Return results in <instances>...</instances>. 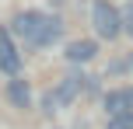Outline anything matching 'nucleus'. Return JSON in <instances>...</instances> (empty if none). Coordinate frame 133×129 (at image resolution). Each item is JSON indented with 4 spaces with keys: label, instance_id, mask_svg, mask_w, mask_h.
<instances>
[{
    "label": "nucleus",
    "instance_id": "f257e3e1",
    "mask_svg": "<svg viewBox=\"0 0 133 129\" xmlns=\"http://www.w3.org/2000/svg\"><path fill=\"white\" fill-rule=\"evenodd\" d=\"M11 32L21 35L32 49H49V45H56V42H60L63 25H60V18H53V14H42V11H21L18 18L11 21Z\"/></svg>",
    "mask_w": 133,
    "mask_h": 129
},
{
    "label": "nucleus",
    "instance_id": "f03ea898",
    "mask_svg": "<svg viewBox=\"0 0 133 129\" xmlns=\"http://www.w3.org/2000/svg\"><path fill=\"white\" fill-rule=\"evenodd\" d=\"M91 25H95V35H98V39H105V42L119 39V32H123L119 11H116L109 0H95V4H91Z\"/></svg>",
    "mask_w": 133,
    "mask_h": 129
},
{
    "label": "nucleus",
    "instance_id": "7ed1b4c3",
    "mask_svg": "<svg viewBox=\"0 0 133 129\" xmlns=\"http://www.w3.org/2000/svg\"><path fill=\"white\" fill-rule=\"evenodd\" d=\"M84 80H88V77H81V73H66L60 87H56L53 94H46V101H42L46 108H42V112H46V115H56L60 108H66V105L77 98V91L84 87Z\"/></svg>",
    "mask_w": 133,
    "mask_h": 129
},
{
    "label": "nucleus",
    "instance_id": "20e7f679",
    "mask_svg": "<svg viewBox=\"0 0 133 129\" xmlns=\"http://www.w3.org/2000/svg\"><path fill=\"white\" fill-rule=\"evenodd\" d=\"M0 70H4L7 77H18L21 73V52H18V45L11 42V32H7V28H0Z\"/></svg>",
    "mask_w": 133,
    "mask_h": 129
},
{
    "label": "nucleus",
    "instance_id": "39448f33",
    "mask_svg": "<svg viewBox=\"0 0 133 129\" xmlns=\"http://www.w3.org/2000/svg\"><path fill=\"white\" fill-rule=\"evenodd\" d=\"M105 112L109 119L116 115H133V87H116L105 94Z\"/></svg>",
    "mask_w": 133,
    "mask_h": 129
},
{
    "label": "nucleus",
    "instance_id": "423d86ee",
    "mask_svg": "<svg viewBox=\"0 0 133 129\" xmlns=\"http://www.w3.org/2000/svg\"><path fill=\"white\" fill-rule=\"evenodd\" d=\"M7 101L14 105V108H28L32 105V87H28V80H21V77H11L7 80Z\"/></svg>",
    "mask_w": 133,
    "mask_h": 129
},
{
    "label": "nucleus",
    "instance_id": "0eeeda50",
    "mask_svg": "<svg viewBox=\"0 0 133 129\" xmlns=\"http://www.w3.org/2000/svg\"><path fill=\"white\" fill-rule=\"evenodd\" d=\"M95 52H98V45H95L91 39H77V42H66V49H63L66 63H88V59H95Z\"/></svg>",
    "mask_w": 133,
    "mask_h": 129
},
{
    "label": "nucleus",
    "instance_id": "6e6552de",
    "mask_svg": "<svg viewBox=\"0 0 133 129\" xmlns=\"http://www.w3.org/2000/svg\"><path fill=\"white\" fill-rule=\"evenodd\" d=\"M119 25H123V32L133 39V4H126V7L119 11Z\"/></svg>",
    "mask_w": 133,
    "mask_h": 129
},
{
    "label": "nucleus",
    "instance_id": "1a4fd4ad",
    "mask_svg": "<svg viewBox=\"0 0 133 129\" xmlns=\"http://www.w3.org/2000/svg\"><path fill=\"white\" fill-rule=\"evenodd\" d=\"M109 129H133V115H116V119H109Z\"/></svg>",
    "mask_w": 133,
    "mask_h": 129
}]
</instances>
